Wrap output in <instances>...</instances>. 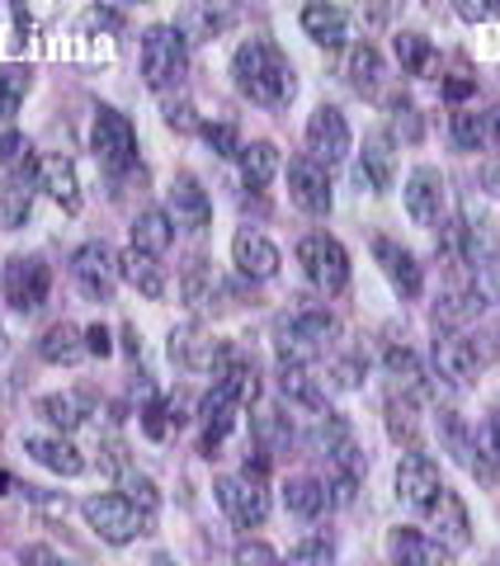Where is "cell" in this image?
<instances>
[{"label":"cell","instance_id":"obj_59","mask_svg":"<svg viewBox=\"0 0 500 566\" xmlns=\"http://www.w3.org/2000/svg\"><path fill=\"white\" fill-rule=\"evenodd\" d=\"M458 14H462V20H472V24L491 20V10H487V6H472V0H462V6H458Z\"/></svg>","mask_w":500,"mask_h":566},{"label":"cell","instance_id":"obj_27","mask_svg":"<svg viewBox=\"0 0 500 566\" xmlns=\"http://www.w3.org/2000/svg\"><path fill=\"white\" fill-rule=\"evenodd\" d=\"M212 378H218V392H227L237 406H250V401L260 397V374H256V364H250L246 354H237V349L227 354V364H222Z\"/></svg>","mask_w":500,"mask_h":566},{"label":"cell","instance_id":"obj_37","mask_svg":"<svg viewBox=\"0 0 500 566\" xmlns=\"http://www.w3.org/2000/svg\"><path fill=\"white\" fill-rule=\"evenodd\" d=\"M279 387H283V397H293L298 406L326 411V397H321V387L312 382V374L302 364H279Z\"/></svg>","mask_w":500,"mask_h":566},{"label":"cell","instance_id":"obj_55","mask_svg":"<svg viewBox=\"0 0 500 566\" xmlns=\"http://www.w3.org/2000/svg\"><path fill=\"white\" fill-rule=\"evenodd\" d=\"M481 449H487L496 458V468H500V411L487 416V430H481Z\"/></svg>","mask_w":500,"mask_h":566},{"label":"cell","instance_id":"obj_3","mask_svg":"<svg viewBox=\"0 0 500 566\" xmlns=\"http://www.w3.org/2000/svg\"><path fill=\"white\" fill-rule=\"evenodd\" d=\"M298 264H302V274L312 279V289H321L326 297L350 289V255H345V245L335 241L331 232L302 237L298 241Z\"/></svg>","mask_w":500,"mask_h":566},{"label":"cell","instance_id":"obj_7","mask_svg":"<svg viewBox=\"0 0 500 566\" xmlns=\"http://www.w3.org/2000/svg\"><path fill=\"white\" fill-rule=\"evenodd\" d=\"M218 505L222 515L237 524V528H256L264 524V515H270V491H264L260 476H222L218 482Z\"/></svg>","mask_w":500,"mask_h":566},{"label":"cell","instance_id":"obj_24","mask_svg":"<svg viewBox=\"0 0 500 566\" xmlns=\"http://www.w3.org/2000/svg\"><path fill=\"white\" fill-rule=\"evenodd\" d=\"M435 368H439V378H449V382H472L477 378V345L472 340H462V335H439L435 340Z\"/></svg>","mask_w":500,"mask_h":566},{"label":"cell","instance_id":"obj_18","mask_svg":"<svg viewBox=\"0 0 500 566\" xmlns=\"http://www.w3.org/2000/svg\"><path fill=\"white\" fill-rule=\"evenodd\" d=\"M24 453L33 458V463H43L48 472H58V476H81L85 472V453L71 444L66 434H29Z\"/></svg>","mask_w":500,"mask_h":566},{"label":"cell","instance_id":"obj_51","mask_svg":"<svg viewBox=\"0 0 500 566\" xmlns=\"http://www.w3.org/2000/svg\"><path fill=\"white\" fill-rule=\"evenodd\" d=\"M142 430H147V439H156V444H160V439H170L175 424L166 416V401H147V406H142Z\"/></svg>","mask_w":500,"mask_h":566},{"label":"cell","instance_id":"obj_20","mask_svg":"<svg viewBox=\"0 0 500 566\" xmlns=\"http://www.w3.org/2000/svg\"><path fill=\"white\" fill-rule=\"evenodd\" d=\"M180 293H185V303H189L194 312H212V307L227 303V283H222V274L212 270L208 260H189V264H185Z\"/></svg>","mask_w":500,"mask_h":566},{"label":"cell","instance_id":"obj_8","mask_svg":"<svg viewBox=\"0 0 500 566\" xmlns=\"http://www.w3.org/2000/svg\"><path fill=\"white\" fill-rule=\"evenodd\" d=\"M71 274H76L81 293L91 297V303H110L114 283H118V255L104 241H85L81 251L71 255Z\"/></svg>","mask_w":500,"mask_h":566},{"label":"cell","instance_id":"obj_1","mask_svg":"<svg viewBox=\"0 0 500 566\" xmlns=\"http://www.w3.org/2000/svg\"><path fill=\"white\" fill-rule=\"evenodd\" d=\"M231 76H237V91L246 99L264 104V109H289L298 95L293 66L270 39H246L237 48V57H231Z\"/></svg>","mask_w":500,"mask_h":566},{"label":"cell","instance_id":"obj_57","mask_svg":"<svg viewBox=\"0 0 500 566\" xmlns=\"http://www.w3.org/2000/svg\"><path fill=\"white\" fill-rule=\"evenodd\" d=\"M360 374H364V364H360V359L335 364V387H360Z\"/></svg>","mask_w":500,"mask_h":566},{"label":"cell","instance_id":"obj_60","mask_svg":"<svg viewBox=\"0 0 500 566\" xmlns=\"http://www.w3.org/2000/svg\"><path fill=\"white\" fill-rule=\"evenodd\" d=\"M487 185H491V193H500V166L487 170Z\"/></svg>","mask_w":500,"mask_h":566},{"label":"cell","instance_id":"obj_62","mask_svg":"<svg viewBox=\"0 0 500 566\" xmlns=\"http://www.w3.org/2000/svg\"><path fill=\"white\" fill-rule=\"evenodd\" d=\"M496 147H500V114H496Z\"/></svg>","mask_w":500,"mask_h":566},{"label":"cell","instance_id":"obj_5","mask_svg":"<svg viewBox=\"0 0 500 566\" xmlns=\"http://www.w3.org/2000/svg\"><path fill=\"white\" fill-rule=\"evenodd\" d=\"M91 142H95V156H100V166L104 170H128L137 161V128H133V118L128 114H118L110 109V104H100V114H95V128H91Z\"/></svg>","mask_w":500,"mask_h":566},{"label":"cell","instance_id":"obj_25","mask_svg":"<svg viewBox=\"0 0 500 566\" xmlns=\"http://www.w3.org/2000/svg\"><path fill=\"white\" fill-rule=\"evenodd\" d=\"M118 274L128 279L142 297H152V303H160V297H166V289H170V283H166V270L156 264V255L133 251V245L118 255Z\"/></svg>","mask_w":500,"mask_h":566},{"label":"cell","instance_id":"obj_26","mask_svg":"<svg viewBox=\"0 0 500 566\" xmlns=\"http://www.w3.org/2000/svg\"><path fill=\"white\" fill-rule=\"evenodd\" d=\"M302 33L316 43V48H341L350 39V14L341 6H308L302 10Z\"/></svg>","mask_w":500,"mask_h":566},{"label":"cell","instance_id":"obj_2","mask_svg":"<svg viewBox=\"0 0 500 566\" xmlns=\"http://www.w3.org/2000/svg\"><path fill=\"white\" fill-rule=\"evenodd\" d=\"M189 71V39L175 24H152L142 33V81L152 91H170Z\"/></svg>","mask_w":500,"mask_h":566},{"label":"cell","instance_id":"obj_23","mask_svg":"<svg viewBox=\"0 0 500 566\" xmlns=\"http://www.w3.org/2000/svg\"><path fill=\"white\" fill-rule=\"evenodd\" d=\"M39 189L52 203H62L66 212L81 208V180H76V166H71L66 156H43L39 161Z\"/></svg>","mask_w":500,"mask_h":566},{"label":"cell","instance_id":"obj_41","mask_svg":"<svg viewBox=\"0 0 500 566\" xmlns=\"http://www.w3.org/2000/svg\"><path fill=\"white\" fill-rule=\"evenodd\" d=\"M477 312H481V293L468 283V289H454V293L435 307V322H439V326H458V322H468V316H477Z\"/></svg>","mask_w":500,"mask_h":566},{"label":"cell","instance_id":"obj_12","mask_svg":"<svg viewBox=\"0 0 500 566\" xmlns=\"http://www.w3.org/2000/svg\"><path fill=\"white\" fill-rule=\"evenodd\" d=\"M289 193L302 212H312V218H326L331 212V175L326 166H316L312 156H293L289 161Z\"/></svg>","mask_w":500,"mask_h":566},{"label":"cell","instance_id":"obj_52","mask_svg":"<svg viewBox=\"0 0 500 566\" xmlns=\"http://www.w3.org/2000/svg\"><path fill=\"white\" fill-rule=\"evenodd\" d=\"M392 128H397V137H406V142H416L420 137V118H416V104L410 99H392Z\"/></svg>","mask_w":500,"mask_h":566},{"label":"cell","instance_id":"obj_14","mask_svg":"<svg viewBox=\"0 0 500 566\" xmlns=\"http://www.w3.org/2000/svg\"><path fill=\"white\" fill-rule=\"evenodd\" d=\"M231 264H237V274L250 279V283H264V279H274L279 274V245L270 237H260V232H237V241H231Z\"/></svg>","mask_w":500,"mask_h":566},{"label":"cell","instance_id":"obj_48","mask_svg":"<svg viewBox=\"0 0 500 566\" xmlns=\"http://www.w3.org/2000/svg\"><path fill=\"white\" fill-rule=\"evenodd\" d=\"M199 133H204V142H208L212 151L227 156V161H231V156H241V133L231 128V123H204Z\"/></svg>","mask_w":500,"mask_h":566},{"label":"cell","instance_id":"obj_33","mask_svg":"<svg viewBox=\"0 0 500 566\" xmlns=\"http://www.w3.org/2000/svg\"><path fill=\"white\" fill-rule=\"evenodd\" d=\"M397 62H402L406 76L430 81L439 71V52H435V43L425 39V33H397Z\"/></svg>","mask_w":500,"mask_h":566},{"label":"cell","instance_id":"obj_45","mask_svg":"<svg viewBox=\"0 0 500 566\" xmlns=\"http://www.w3.org/2000/svg\"><path fill=\"white\" fill-rule=\"evenodd\" d=\"M387 434L402 439V444H416V406H410V397L387 401Z\"/></svg>","mask_w":500,"mask_h":566},{"label":"cell","instance_id":"obj_34","mask_svg":"<svg viewBox=\"0 0 500 566\" xmlns=\"http://www.w3.org/2000/svg\"><path fill=\"white\" fill-rule=\"evenodd\" d=\"M345 76H350V85L360 95H378V85H383V57H378V48H373V43H354Z\"/></svg>","mask_w":500,"mask_h":566},{"label":"cell","instance_id":"obj_28","mask_svg":"<svg viewBox=\"0 0 500 566\" xmlns=\"http://www.w3.org/2000/svg\"><path fill=\"white\" fill-rule=\"evenodd\" d=\"M250 439H256V449L264 458H279V453L293 449V424H289V416H283L279 406H264V411L250 420Z\"/></svg>","mask_w":500,"mask_h":566},{"label":"cell","instance_id":"obj_32","mask_svg":"<svg viewBox=\"0 0 500 566\" xmlns=\"http://www.w3.org/2000/svg\"><path fill=\"white\" fill-rule=\"evenodd\" d=\"M0 170L10 175V180H39V156H33L29 137L24 133H0Z\"/></svg>","mask_w":500,"mask_h":566},{"label":"cell","instance_id":"obj_16","mask_svg":"<svg viewBox=\"0 0 500 566\" xmlns=\"http://www.w3.org/2000/svg\"><path fill=\"white\" fill-rule=\"evenodd\" d=\"M170 222L185 227V232H194V237L212 227V203H208V193H204V185L194 180V175H175V185H170Z\"/></svg>","mask_w":500,"mask_h":566},{"label":"cell","instance_id":"obj_53","mask_svg":"<svg viewBox=\"0 0 500 566\" xmlns=\"http://www.w3.org/2000/svg\"><path fill=\"white\" fill-rule=\"evenodd\" d=\"M85 354H95V359H110V354H114L110 331H104L100 322H95V326H85Z\"/></svg>","mask_w":500,"mask_h":566},{"label":"cell","instance_id":"obj_56","mask_svg":"<svg viewBox=\"0 0 500 566\" xmlns=\"http://www.w3.org/2000/svg\"><path fill=\"white\" fill-rule=\"evenodd\" d=\"M20 562H24V566H62V557L52 553V547H43V543L24 547V553H20Z\"/></svg>","mask_w":500,"mask_h":566},{"label":"cell","instance_id":"obj_44","mask_svg":"<svg viewBox=\"0 0 500 566\" xmlns=\"http://www.w3.org/2000/svg\"><path fill=\"white\" fill-rule=\"evenodd\" d=\"M118 486H123V495H128V501L142 510V515H156V505H160V491H156V482H152V476H142V472H128V468H123Z\"/></svg>","mask_w":500,"mask_h":566},{"label":"cell","instance_id":"obj_9","mask_svg":"<svg viewBox=\"0 0 500 566\" xmlns=\"http://www.w3.org/2000/svg\"><path fill=\"white\" fill-rule=\"evenodd\" d=\"M350 123L335 104H316V114L308 118V156L316 166H335L350 156Z\"/></svg>","mask_w":500,"mask_h":566},{"label":"cell","instance_id":"obj_43","mask_svg":"<svg viewBox=\"0 0 500 566\" xmlns=\"http://www.w3.org/2000/svg\"><path fill=\"white\" fill-rule=\"evenodd\" d=\"M227 24H231V10H185L175 29H180L185 39H212V33L227 29Z\"/></svg>","mask_w":500,"mask_h":566},{"label":"cell","instance_id":"obj_10","mask_svg":"<svg viewBox=\"0 0 500 566\" xmlns=\"http://www.w3.org/2000/svg\"><path fill=\"white\" fill-rule=\"evenodd\" d=\"M425 515H430V528H435V543L444 553H462V547L472 543V520H468V505H462V495L444 486L430 505H425Z\"/></svg>","mask_w":500,"mask_h":566},{"label":"cell","instance_id":"obj_38","mask_svg":"<svg viewBox=\"0 0 500 566\" xmlns=\"http://www.w3.org/2000/svg\"><path fill=\"white\" fill-rule=\"evenodd\" d=\"M29 85H33V71H29V66H20V62H6V66H0V118H14V114H20Z\"/></svg>","mask_w":500,"mask_h":566},{"label":"cell","instance_id":"obj_40","mask_svg":"<svg viewBox=\"0 0 500 566\" xmlns=\"http://www.w3.org/2000/svg\"><path fill=\"white\" fill-rule=\"evenodd\" d=\"M289 326H293L312 349H321V345H326L331 335H335V316H331L326 307H302L298 316H289Z\"/></svg>","mask_w":500,"mask_h":566},{"label":"cell","instance_id":"obj_39","mask_svg":"<svg viewBox=\"0 0 500 566\" xmlns=\"http://www.w3.org/2000/svg\"><path fill=\"white\" fill-rule=\"evenodd\" d=\"M29 212H33V189L24 180L0 185V227H24Z\"/></svg>","mask_w":500,"mask_h":566},{"label":"cell","instance_id":"obj_21","mask_svg":"<svg viewBox=\"0 0 500 566\" xmlns=\"http://www.w3.org/2000/svg\"><path fill=\"white\" fill-rule=\"evenodd\" d=\"M354 180H360L364 189H373V193H387L392 180H397V151H392V142L383 133H373L364 142V161H360V170H354Z\"/></svg>","mask_w":500,"mask_h":566},{"label":"cell","instance_id":"obj_63","mask_svg":"<svg viewBox=\"0 0 500 566\" xmlns=\"http://www.w3.org/2000/svg\"><path fill=\"white\" fill-rule=\"evenodd\" d=\"M0 354H6V331H0Z\"/></svg>","mask_w":500,"mask_h":566},{"label":"cell","instance_id":"obj_58","mask_svg":"<svg viewBox=\"0 0 500 566\" xmlns=\"http://www.w3.org/2000/svg\"><path fill=\"white\" fill-rule=\"evenodd\" d=\"M85 24H91V29H95V24H100V29H118L123 14H118V10H91V14H85Z\"/></svg>","mask_w":500,"mask_h":566},{"label":"cell","instance_id":"obj_49","mask_svg":"<svg viewBox=\"0 0 500 566\" xmlns=\"http://www.w3.org/2000/svg\"><path fill=\"white\" fill-rule=\"evenodd\" d=\"M237 566H283V557L274 553L270 543H260V538H241L237 543V557H231Z\"/></svg>","mask_w":500,"mask_h":566},{"label":"cell","instance_id":"obj_50","mask_svg":"<svg viewBox=\"0 0 500 566\" xmlns=\"http://www.w3.org/2000/svg\"><path fill=\"white\" fill-rule=\"evenodd\" d=\"M166 128H175V133H199V128H204L199 114H194V104H189L185 95L166 99Z\"/></svg>","mask_w":500,"mask_h":566},{"label":"cell","instance_id":"obj_11","mask_svg":"<svg viewBox=\"0 0 500 566\" xmlns=\"http://www.w3.org/2000/svg\"><path fill=\"white\" fill-rule=\"evenodd\" d=\"M227 354H231V345L218 340V335L199 331V326H185V331L170 335V359L180 368H189V374H218V368L227 364Z\"/></svg>","mask_w":500,"mask_h":566},{"label":"cell","instance_id":"obj_19","mask_svg":"<svg viewBox=\"0 0 500 566\" xmlns=\"http://www.w3.org/2000/svg\"><path fill=\"white\" fill-rule=\"evenodd\" d=\"M392 566H449V553L420 528H392L387 534Z\"/></svg>","mask_w":500,"mask_h":566},{"label":"cell","instance_id":"obj_4","mask_svg":"<svg viewBox=\"0 0 500 566\" xmlns=\"http://www.w3.org/2000/svg\"><path fill=\"white\" fill-rule=\"evenodd\" d=\"M81 510H85V520H91L95 534L104 543H114V547L142 538V534H147V524H152V515H142L128 495H91Z\"/></svg>","mask_w":500,"mask_h":566},{"label":"cell","instance_id":"obj_15","mask_svg":"<svg viewBox=\"0 0 500 566\" xmlns=\"http://www.w3.org/2000/svg\"><path fill=\"white\" fill-rule=\"evenodd\" d=\"M439 491H444V482H439V463H435V458L430 453H406L402 468H397V495H402V501L410 510H425Z\"/></svg>","mask_w":500,"mask_h":566},{"label":"cell","instance_id":"obj_47","mask_svg":"<svg viewBox=\"0 0 500 566\" xmlns=\"http://www.w3.org/2000/svg\"><path fill=\"white\" fill-rule=\"evenodd\" d=\"M283 566H335V547H331L326 538H308V543L293 547Z\"/></svg>","mask_w":500,"mask_h":566},{"label":"cell","instance_id":"obj_13","mask_svg":"<svg viewBox=\"0 0 500 566\" xmlns=\"http://www.w3.org/2000/svg\"><path fill=\"white\" fill-rule=\"evenodd\" d=\"M373 255H378V264H383V274H387V283L397 289L406 303H416V297L425 293V270H420V260L406 251V245H397L392 237H373Z\"/></svg>","mask_w":500,"mask_h":566},{"label":"cell","instance_id":"obj_29","mask_svg":"<svg viewBox=\"0 0 500 566\" xmlns=\"http://www.w3.org/2000/svg\"><path fill=\"white\" fill-rule=\"evenodd\" d=\"M170 241H175V222H170L166 208L137 212V222H133V251H147V255L160 260V255L170 251Z\"/></svg>","mask_w":500,"mask_h":566},{"label":"cell","instance_id":"obj_17","mask_svg":"<svg viewBox=\"0 0 500 566\" xmlns=\"http://www.w3.org/2000/svg\"><path fill=\"white\" fill-rule=\"evenodd\" d=\"M406 212L416 227H435L444 212V175L435 166H416L406 180Z\"/></svg>","mask_w":500,"mask_h":566},{"label":"cell","instance_id":"obj_42","mask_svg":"<svg viewBox=\"0 0 500 566\" xmlns=\"http://www.w3.org/2000/svg\"><path fill=\"white\" fill-rule=\"evenodd\" d=\"M383 364H387V374L406 387V397H410V392H420V387H425V368H420V359H416V354H410V349L392 345Z\"/></svg>","mask_w":500,"mask_h":566},{"label":"cell","instance_id":"obj_54","mask_svg":"<svg viewBox=\"0 0 500 566\" xmlns=\"http://www.w3.org/2000/svg\"><path fill=\"white\" fill-rule=\"evenodd\" d=\"M477 95V81L472 76H449L444 81V99L449 104H462V99H472Z\"/></svg>","mask_w":500,"mask_h":566},{"label":"cell","instance_id":"obj_36","mask_svg":"<svg viewBox=\"0 0 500 566\" xmlns=\"http://www.w3.org/2000/svg\"><path fill=\"white\" fill-rule=\"evenodd\" d=\"M326 505H331L326 482H316V476H293L289 482V510L298 520H316Z\"/></svg>","mask_w":500,"mask_h":566},{"label":"cell","instance_id":"obj_30","mask_svg":"<svg viewBox=\"0 0 500 566\" xmlns=\"http://www.w3.org/2000/svg\"><path fill=\"white\" fill-rule=\"evenodd\" d=\"M39 354L48 364H81L85 359V331H76L71 322H52L39 340Z\"/></svg>","mask_w":500,"mask_h":566},{"label":"cell","instance_id":"obj_6","mask_svg":"<svg viewBox=\"0 0 500 566\" xmlns=\"http://www.w3.org/2000/svg\"><path fill=\"white\" fill-rule=\"evenodd\" d=\"M0 289H6V303L14 312H39L48 303V289H52V270L39 255H10L6 260V274H0Z\"/></svg>","mask_w":500,"mask_h":566},{"label":"cell","instance_id":"obj_22","mask_svg":"<svg viewBox=\"0 0 500 566\" xmlns=\"http://www.w3.org/2000/svg\"><path fill=\"white\" fill-rule=\"evenodd\" d=\"M237 411H241V406L231 401L227 392H218V387H212V392H208V397L199 401V424H204V453H208V458L222 449V439H227L231 430H237Z\"/></svg>","mask_w":500,"mask_h":566},{"label":"cell","instance_id":"obj_35","mask_svg":"<svg viewBox=\"0 0 500 566\" xmlns=\"http://www.w3.org/2000/svg\"><path fill=\"white\" fill-rule=\"evenodd\" d=\"M279 175V147L274 142H250L241 147V180L246 189H264Z\"/></svg>","mask_w":500,"mask_h":566},{"label":"cell","instance_id":"obj_31","mask_svg":"<svg viewBox=\"0 0 500 566\" xmlns=\"http://www.w3.org/2000/svg\"><path fill=\"white\" fill-rule=\"evenodd\" d=\"M39 416L52 424V430L71 434V430H81V424H85L91 406H85L81 392H52V397H39Z\"/></svg>","mask_w":500,"mask_h":566},{"label":"cell","instance_id":"obj_61","mask_svg":"<svg viewBox=\"0 0 500 566\" xmlns=\"http://www.w3.org/2000/svg\"><path fill=\"white\" fill-rule=\"evenodd\" d=\"M10 491V472H0V495H6Z\"/></svg>","mask_w":500,"mask_h":566},{"label":"cell","instance_id":"obj_46","mask_svg":"<svg viewBox=\"0 0 500 566\" xmlns=\"http://www.w3.org/2000/svg\"><path fill=\"white\" fill-rule=\"evenodd\" d=\"M454 142L462 151H481V142H487V123H481V114L454 109Z\"/></svg>","mask_w":500,"mask_h":566}]
</instances>
